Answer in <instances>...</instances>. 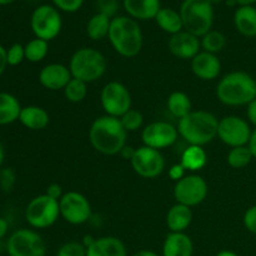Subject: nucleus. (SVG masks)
I'll use <instances>...</instances> for the list:
<instances>
[{"label":"nucleus","instance_id":"1","mask_svg":"<svg viewBox=\"0 0 256 256\" xmlns=\"http://www.w3.org/2000/svg\"><path fill=\"white\" fill-rule=\"evenodd\" d=\"M128 132L119 118L102 115L92 122L89 129V142L98 152L102 155L122 154L126 146Z\"/></svg>","mask_w":256,"mask_h":256},{"label":"nucleus","instance_id":"2","mask_svg":"<svg viewBox=\"0 0 256 256\" xmlns=\"http://www.w3.org/2000/svg\"><path fill=\"white\" fill-rule=\"evenodd\" d=\"M108 39L115 52L128 59L136 56L144 45V35L139 22L128 15L112 18Z\"/></svg>","mask_w":256,"mask_h":256},{"label":"nucleus","instance_id":"3","mask_svg":"<svg viewBox=\"0 0 256 256\" xmlns=\"http://www.w3.org/2000/svg\"><path fill=\"white\" fill-rule=\"evenodd\" d=\"M216 98L226 106H246L256 99V80L249 72H228L216 85Z\"/></svg>","mask_w":256,"mask_h":256},{"label":"nucleus","instance_id":"4","mask_svg":"<svg viewBox=\"0 0 256 256\" xmlns=\"http://www.w3.org/2000/svg\"><path fill=\"white\" fill-rule=\"evenodd\" d=\"M219 119L206 110H192L178 122V132L189 145L205 146L218 138Z\"/></svg>","mask_w":256,"mask_h":256},{"label":"nucleus","instance_id":"5","mask_svg":"<svg viewBox=\"0 0 256 256\" xmlns=\"http://www.w3.org/2000/svg\"><path fill=\"white\" fill-rule=\"evenodd\" d=\"M68 66L74 79L90 84L104 76L108 69V62L102 52L95 48L84 46L75 50Z\"/></svg>","mask_w":256,"mask_h":256},{"label":"nucleus","instance_id":"6","mask_svg":"<svg viewBox=\"0 0 256 256\" xmlns=\"http://www.w3.org/2000/svg\"><path fill=\"white\" fill-rule=\"evenodd\" d=\"M184 30L202 38L212 30L215 19L214 5L208 0H184L179 9Z\"/></svg>","mask_w":256,"mask_h":256},{"label":"nucleus","instance_id":"7","mask_svg":"<svg viewBox=\"0 0 256 256\" xmlns=\"http://www.w3.org/2000/svg\"><path fill=\"white\" fill-rule=\"evenodd\" d=\"M24 216L32 229H48L60 218L59 202L48 196L46 194L38 195L28 202Z\"/></svg>","mask_w":256,"mask_h":256},{"label":"nucleus","instance_id":"8","mask_svg":"<svg viewBox=\"0 0 256 256\" xmlns=\"http://www.w3.org/2000/svg\"><path fill=\"white\" fill-rule=\"evenodd\" d=\"M30 28L38 39L52 42L62 29V18L59 10L52 4L38 5L30 16Z\"/></svg>","mask_w":256,"mask_h":256},{"label":"nucleus","instance_id":"9","mask_svg":"<svg viewBox=\"0 0 256 256\" xmlns=\"http://www.w3.org/2000/svg\"><path fill=\"white\" fill-rule=\"evenodd\" d=\"M8 256H46V242L34 229L15 230L5 242Z\"/></svg>","mask_w":256,"mask_h":256},{"label":"nucleus","instance_id":"10","mask_svg":"<svg viewBox=\"0 0 256 256\" xmlns=\"http://www.w3.org/2000/svg\"><path fill=\"white\" fill-rule=\"evenodd\" d=\"M100 104L105 115L120 119L132 109V94L126 85L112 80L102 86L100 92Z\"/></svg>","mask_w":256,"mask_h":256},{"label":"nucleus","instance_id":"11","mask_svg":"<svg viewBox=\"0 0 256 256\" xmlns=\"http://www.w3.org/2000/svg\"><path fill=\"white\" fill-rule=\"evenodd\" d=\"M208 192H209V186L206 180L195 172H190L175 182L172 194L176 202L194 208L206 199Z\"/></svg>","mask_w":256,"mask_h":256},{"label":"nucleus","instance_id":"12","mask_svg":"<svg viewBox=\"0 0 256 256\" xmlns=\"http://www.w3.org/2000/svg\"><path fill=\"white\" fill-rule=\"evenodd\" d=\"M60 218L72 225H82L92 218V209L89 199L82 192L70 190L59 200Z\"/></svg>","mask_w":256,"mask_h":256},{"label":"nucleus","instance_id":"13","mask_svg":"<svg viewBox=\"0 0 256 256\" xmlns=\"http://www.w3.org/2000/svg\"><path fill=\"white\" fill-rule=\"evenodd\" d=\"M130 164L139 176L155 179L165 170V158L160 150L142 145L134 149Z\"/></svg>","mask_w":256,"mask_h":256},{"label":"nucleus","instance_id":"14","mask_svg":"<svg viewBox=\"0 0 256 256\" xmlns=\"http://www.w3.org/2000/svg\"><path fill=\"white\" fill-rule=\"evenodd\" d=\"M252 129L246 119L238 115H228L219 120L218 138L220 142L232 148L244 146L249 142Z\"/></svg>","mask_w":256,"mask_h":256},{"label":"nucleus","instance_id":"15","mask_svg":"<svg viewBox=\"0 0 256 256\" xmlns=\"http://www.w3.org/2000/svg\"><path fill=\"white\" fill-rule=\"evenodd\" d=\"M178 138V128L169 122H152L144 126L142 132V144L156 150L172 146Z\"/></svg>","mask_w":256,"mask_h":256},{"label":"nucleus","instance_id":"16","mask_svg":"<svg viewBox=\"0 0 256 256\" xmlns=\"http://www.w3.org/2000/svg\"><path fill=\"white\" fill-rule=\"evenodd\" d=\"M168 48L175 58L182 60H192L202 52L200 38L186 30L170 35Z\"/></svg>","mask_w":256,"mask_h":256},{"label":"nucleus","instance_id":"17","mask_svg":"<svg viewBox=\"0 0 256 256\" xmlns=\"http://www.w3.org/2000/svg\"><path fill=\"white\" fill-rule=\"evenodd\" d=\"M38 79H39L40 85L45 89L59 92V90H64L72 76L68 65L62 64V62H50L42 68Z\"/></svg>","mask_w":256,"mask_h":256},{"label":"nucleus","instance_id":"18","mask_svg":"<svg viewBox=\"0 0 256 256\" xmlns=\"http://www.w3.org/2000/svg\"><path fill=\"white\" fill-rule=\"evenodd\" d=\"M192 72L202 82H212L219 78L222 72V62L219 56L202 50L196 56L190 60Z\"/></svg>","mask_w":256,"mask_h":256},{"label":"nucleus","instance_id":"19","mask_svg":"<svg viewBox=\"0 0 256 256\" xmlns=\"http://www.w3.org/2000/svg\"><path fill=\"white\" fill-rule=\"evenodd\" d=\"M86 256H128V249L119 238L100 236L88 245Z\"/></svg>","mask_w":256,"mask_h":256},{"label":"nucleus","instance_id":"20","mask_svg":"<svg viewBox=\"0 0 256 256\" xmlns=\"http://www.w3.org/2000/svg\"><path fill=\"white\" fill-rule=\"evenodd\" d=\"M122 5L128 16L136 22L154 20L162 8L160 0H122Z\"/></svg>","mask_w":256,"mask_h":256},{"label":"nucleus","instance_id":"21","mask_svg":"<svg viewBox=\"0 0 256 256\" xmlns=\"http://www.w3.org/2000/svg\"><path fill=\"white\" fill-rule=\"evenodd\" d=\"M194 242L186 232H169L162 242V256H192Z\"/></svg>","mask_w":256,"mask_h":256},{"label":"nucleus","instance_id":"22","mask_svg":"<svg viewBox=\"0 0 256 256\" xmlns=\"http://www.w3.org/2000/svg\"><path fill=\"white\" fill-rule=\"evenodd\" d=\"M19 122L32 132H40L49 125L50 115L44 108L38 105H28L22 108Z\"/></svg>","mask_w":256,"mask_h":256},{"label":"nucleus","instance_id":"23","mask_svg":"<svg viewBox=\"0 0 256 256\" xmlns=\"http://www.w3.org/2000/svg\"><path fill=\"white\" fill-rule=\"evenodd\" d=\"M194 214L192 208L176 202L166 214V226L170 232H185L192 225Z\"/></svg>","mask_w":256,"mask_h":256},{"label":"nucleus","instance_id":"24","mask_svg":"<svg viewBox=\"0 0 256 256\" xmlns=\"http://www.w3.org/2000/svg\"><path fill=\"white\" fill-rule=\"evenodd\" d=\"M234 25L245 38L256 36V8L254 5L238 6L234 12Z\"/></svg>","mask_w":256,"mask_h":256},{"label":"nucleus","instance_id":"25","mask_svg":"<svg viewBox=\"0 0 256 256\" xmlns=\"http://www.w3.org/2000/svg\"><path fill=\"white\" fill-rule=\"evenodd\" d=\"M22 104L15 95L0 92V126L19 122Z\"/></svg>","mask_w":256,"mask_h":256},{"label":"nucleus","instance_id":"26","mask_svg":"<svg viewBox=\"0 0 256 256\" xmlns=\"http://www.w3.org/2000/svg\"><path fill=\"white\" fill-rule=\"evenodd\" d=\"M154 20L158 26L169 35L178 34L184 30L182 15L172 8H162Z\"/></svg>","mask_w":256,"mask_h":256},{"label":"nucleus","instance_id":"27","mask_svg":"<svg viewBox=\"0 0 256 256\" xmlns=\"http://www.w3.org/2000/svg\"><path fill=\"white\" fill-rule=\"evenodd\" d=\"M206 162L208 154L204 146H198V145H188L180 159V164L189 172H199L206 165Z\"/></svg>","mask_w":256,"mask_h":256},{"label":"nucleus","instance_id":"28","mask_svg":"<svg viewBox=\"0 0 256 256\" xmlns=\"http://www.w3.org/2000/svg\"><path fill=\"white\" fill-rule=\"evenodd\" d=\"M110 24H112V18L106 16V15L102 14V12H96L92 15L86 22V35L89 39L92 42H99V40L108 38L109 34Z\"/></svg>","mask_w":256,"mask_h":256},{"label":"nucleus","instance_id":"29","mask_svg":"<svg viewBox=\"0 0 256 256\" xmlns=\"http://www.w3.org/2000/svg\"><path fill=\"white\" fill-rule=\"evenodd\" d=\"M166 108L170 114L178 120L186 116L189 112H192V99L188 94L182 92H174L169 95L166 100Z\"/></svg>","mask_w":256,"mask_h":256},{"label":"nucleus","instance_id":"30","mask_svg":"<svg viewBox=\"0 0 256 256\" xmlns=\"http://www.w3.org/2000/svg\"><path fill=\"white\" fill-rule=\"evenodd\" d=\"M200 44H202V50L218 55L226 46V36L224 32L212 29L200 38Z\"/></svg>","mask_w":256,"mask_h":256},{"label":"nucleus","instance_id":"31","mask_svg":"<svg viewBox=\"0 0 256 256\" xmlns=\"http://www.w3.org/2000/svg\"><path fill=\"white\" fill-rule=\"evenodd\" d=\"M25 48V60L29 62L36 64L42 62L49 52V42L42 39L34 38L24 45Z\"/></svg>","mask_w":256,"mask_h":256},{"label":"nucleus","instance_id":"32","mask_svg":"<svg viewBox=\"0 0 256 256\" xmlns=\"http://www.w3.org/2000/svg\"><path fill=\"white\" fill-rule=\"evenodd\" d=\"M252 159L254 158H252V154L249 148H248V145L232 148L226 156L228 164L232 169H244L252 162Z\"/></svg>","mask_w":256,"mask_h":256},{"label":"nucleus","instance_id":"33","mask_svg":"<svg viewBox=\"0 0 256 256\" xmlns=\"http://www.w3.org/2000/svg\"><path fill=\"white\" fill-rule=\"evenodd\" d=\"M65 99L72 104H79L84 102L88 96V84L85 82H82L79 79L72 78L66 86L62 90Z\"/></svg>","mask_w":256,"mask_h":256},{"label":"nucleus","instance_id":"34","mask_svg":"<svg viewBox=\"0 0 256 256\" xmlns=\"http://www.w3.org/2000/svg\"><path fill=\"white\" fill-rule=\"evenodd\" d=\"M120 122L128 132H134L142 129V125H144V115L139 110L132 108L129 112H126L120 118Z\"/></svg>","mask_w":256,"mask_h":256},{"label":"nucleus","instance_id":"35","mask_svg":"<svg viewBox=\"0 0 256 256\" xmlns=\"http://www.w3.org/2000/svg\"><path fill=\"white\" fill-rule=\"evenodd\" d=\"M55 256H86V246L82 242H68L58 249Z\"/></svg>","mask_w":256,"mask_h":256},{"label":"nucleus","instance_id":"36","mask_svg":"<svg viewBox=\"0 0 256 256\" xmlns=\"http://www.w3.org/2000/svg\"><path fill=\"white\" fill-rule=\"evenodd\" d=\"M6 60L9 66H18L25 60V48L24 45L15 42L6 48Z\"/></svg>","mask_w":256,"mask_h":256},{"label":"nucleus","instance_id":"37","mask_svg":"<svg viewBox=\"0 0 256 256\" xmlns=\"http://www.w3.org/2000/svg\"><path fill=\"white\" fill-rule=\"evenodd\" d=\"M95 6H96V12L106 15L109 18L118 16V12L120 9L119 0H95Z\"/></svg>","mask_w":256,"mask_h":256},{"label":"nucleus","instance_id":"38","mask_svg":"<svg viewBox=\"0 0 256 256\" xmlns=\"http://www.w3.org/2000/svg\"><path fill=\"white\" fill-rule=\"evenodd\" d=\"M16 182V175L12 168H2L0 169V190L2 192H10Z\"/></svg>","mask_w":256,"mask_h":256},{"label":"nucleus","instance_id":"39","mask_svg":"<svg viewBox=\"0 0 256 256\" xmlns=\"http://www.w3.org/2000/svg\"><path fill=\"white\" fill-rule=\"evenodd\" d=\"M50 2L60 12H62L72 14V12H76L82 9L85 0H50Z\"/></svg>","mask_w":256,"mask_h":256},{"label":"nucleus","instance_id":"40","mask_svg":"<svg viewBox=\"0 0 256 256\" xmlns=\"http://www.w3.org/2000/svg\"><path fill=\"white\" fill-rule=\"evenodd\" d=\"M242 222H244V226L248 232L256 235V205H252L245 212Z\"/></svg>","mask_w":256,"mask_h":256},{"label":"nucleus","instance_id":"41","mask_svg":"<svg viewBox=\"0 0 256 256\" xmlns=\"http://www.w3.org/2000/svg\"><path fill=\"white\" fill-rule=\"evenodd\" d=\"M185 175H186V170H185V168L182 166L180 162L172 165V166L169 168V176L170 179L174 180L175 182H179L180 179H182Z\"/></svg>","mask_w":256,"mask_h":256},{"label":"nucleus","instance_id":"42","mask_svg":"<svg viewBox=\"0 0 256 256\" xmlns=\"http://www.w3.org/2000/svg\"><path fill=\"white\" fill-rule=\"evenodd\" d=\"M45 194H46L48 196L52 198V199H55L59 202V200L62 199V195H64V192H62V185L56 184V182H52V184H50L49 186L46 188V192H45Z\"/></svg>","mask_w":256,"mask_h":256},{"label":"nucleus","instance_id":"43","mask_svg":"<svg viewBox=\"0 0 256 256\" xmlns=\"http://www.w3.org/2000/svg\"><path fill=\"white\" fill-rule=\"evenodd\" d=\"M246 118L249 124L256 128V99L246 105Z\"/></svg>","mask_w":256,"mask_h":256},{"label":"nucleus","instance_id":"44","mask_svg":"<svg viewBox=\"0 0 256 256\" xmlns=\"http://www.w3.org/2000/svg\"><path fill=\"white\" fill-rule=\"evenodd\" d=\"M8 66H9V65H8L6 60V48L2 46V45L0 44V76L4 74Z\"/></svg>","mask_w":256,"mask_h":256},{"label":"nucleus","instance_id":"45","mask_svg":"<svg viewBox=\"0 0 256 256\" xmlns=\"http://www.w3.org/2000/svg\"><path fill=\"white\" fill-rule=\"evenodd\" d=\"M8 232H9V222H8L5 218L0 216V240H2L6 236Z\"/></svg>","mask_w":256,"mask_h":256},{"label":"nucleus","instance_id":"46","mask_svg":"<svg viewBox=\"0 0 256 256\" xmlns=\"http://www.w3.org/2000/svg\"><path fill=\"white\" fill-rule=\"evenodd\" d=\"M248 148H249L250 152H252V158L256 160V128L252 129V136H250L249 142H248Z\"/></svg>","mask_w":256,"mask_h":256},{"label":"nucleus","instance_id":"47","mask_svg":"<svg viewBox=\"0 0 256 256\" xmlns=\"http://www.w3.org/2000/svg\"><path fill=\"white\" fill-rule=\"evenodd\" d=\"M132 256H160L158 252H152V250H148V249H144V250H139V252H136L135 254H132Z\"/></svg>","mask_w":256,"mask_h":256},{"label":"nucleus","instance_id":"48","mask_svg":"<svg viewBox=\"0 0 256 256\" xmlns=\"http://www.w3.org/2000/svg\"><path fill=\"white\" fill-rule=\"evenodd\" d=\"M215 256H240L239 254H236L235 252H232V250H222V252H218Z\"/></svg>","mask_w":256,"mask_h":256},{"label":"nucleus","instance_id":"49","mask_svg":"<svg viewBox=\"0 0 256 256\" xmlns=\"http://www.w3.org/2000/svg\"><path fill=\"white\" fill-rule=\"evenodd\" d=\"M238 6H245V5H254L256 0H235Z\"/></svg>","mask_w":256,"mask_h":256},{"label":"nucleus","instance_id":"50","mask_svg":"<svg viewBox=\"0 0 256 256\" xmlns=\"http://www.w3.org/2000/svg\"><path fill=\"white\" fill-rule=\"evenodd\" d=\"M4 159H5V149H4V145H2V142H0V169H2V164H4Z\"/></svg>","mask_w":256,"mask_h":256},{"label":"nucleus","instance_id":"51","mask_svg":"<svg viewBox=\"0 0 256 256\" xmlns=\"http://www.w3.org/2000/svg\"><path fill=\"white\" fill-rule=\"evenodd\" d=\"M14 2H16V0H0V6H2V5H10Z\"/></svg>","mask_w":256,"mask_h":256},{"label":"nucleus","instance_id":"52","mask_svg":"<svg viewBox=\"0 0 256 256\" xmlns=\"http://www.w3.org/2000/svg\"><path fill=\"white\" fill-rule=\"evenodd\" d=\"M208 2L212 5H218V4H222V2H225L226 0H208Z\"/></svg>","mask_w":256,"mask_h":256},{"label":"nucleus","instance_id":"53","mask_svg":"<svg viewBox=\"0 0 256 256\" xmlns=\"http://www.w3.org/2000/svg\"><path fill=\"white\" fill-rule=\"evenodd\" d=\"M4 250H5V244L2 242V240H0V252H4Z\"/></svg>","mask_w":256,"mask_h":256}]
</instances>
